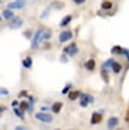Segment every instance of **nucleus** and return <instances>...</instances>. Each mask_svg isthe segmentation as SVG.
<instances>
[{"mask_svg":"<svg viewBox=\"0 0 129 130\" xmlns=\"http://www.w3.org/2000/svg\"><path fill=\"white\" fill-rule=\"evenodd\" d=\"M50 37H51V31L50 30H45V28H38L36 31V34H34V37H33V42H31V47L33 48H37L38 47L40 42L45 41V40H48Z\"/></svg>","mask_w":129,"mask_h":130,"instance_id":"f257e3e1","label":"nucleus"},{"mask_svg":"<svg viewBox=\"0 0 129 130\" xmlns=\"http://www.w3.org/2000/svg\"><path fill=\"white\" fill-rule=\"evenodd\" d=\"M36 119L38 122H43V123H51V122L54 120V117H53L50 113H47V112H37Z\"/></svg>","mask_w":129,"mask_h":130,"instance_id":"f03ea898","label":"nucleus"},{"mask_svg":"<svg viewBox=\"0 0 129 130\" xmlns=\"http://www.w3.org/2000/svg\"><path fill=\"white\" fill-rule=\"evenodd\" d=\"M64 54H65V55H68V57L77 55V54H78V45L72 42L71 45H68V47H65V48H64Z\"/></svg>","mask_w":129,"mask_h":130,"instance_id":"7ed1b4c3","label":"nucleus"},{"mask_svg":"<svg viewBox=\"0 0 129 130\" xmlns=\"http://www.w3.org/2000/svg\"><path fill=\"white\" fill-rule=\"evenodd\" d=\"M80 98H81V102H80L81 107H87V106H88V103L94 102V98L91 96V95H88V93H81V95H80Z\"/></svg>","mask_w":129,"mask_h":130,"instance_id":"20e7f679","label":"nucleus"},{"mask_svg":"<svg viewBox=\"0 0 129 130\" xmlns=\"http://www.w3.org/2000/svg\"><path fill=\"white\" fill-rule=\"evenodd\" d=\"M71 38H72V31H70V30H64V31L58 36V41L60 42H67Z\"/></svg>","mask_w":129,"mask_h":130,"instance_id":"39448f33","label":"nucleus"},{"mask_svg":"<svg viewBox=\"0 0 129 130\" xmlns=\"http://www.w3.org/2000/svg\"><path fill=\"white\" fill-rule=\"evenodd\" d=\"M23 26V19L21 17H13L9 21V27L10 28H20Z\"/></svg>","mask_w":129,"mask_h":130,"instance_id":"423d86ee","label":"nucleus"},{"mask_svg":"<svg viewBox=\"0 0 129 130\" xmlns=\"http://www.w3.org/2000/svg\"><path fill=\"white\" fill-rule=\"evenodd\" d=\"M118 124H119V119H118L116 116H112V117H109V119H108L107 129L108 130H113L116 126H118Z\"/></svg>","mask_w":129,"mask_h":130,"instance_id":"0eeeda50","label":"nucleus"},{"mask_svg":"<svg viewBox=\"0 0 129 130\" xmlns=\"http://www.w3.org/2000/svg\"><path fill=\"white\" fill-rule=\"evenodd\" d=\"M102 122V115L101 112H94L92 116H91V124H97Z\"/></svg>","mask_w":129,"mask_h":130,"instance_id":"6e6552de","label":"nucleus"},{"mask_svg":"<svg viewBox=\"0 0 129 130\" xmlns=\"http://www.w3.org/2000/svg\"><path fill=\"white\" fill-rule=\"evenodd\" d=\"M24 7V2H19V0H16V2H11V3L7 4V9L11 10V9H23Z\"/></svg>","mask_w":129,"mask_h":130,"instance_id":"1a4fd4ad","label":"nucleus"},{"mask_svg":"<svg viewBox=\"0 0 129 130\" xmlns=\"http://www.w3.org/2000/svg\"><path fill=\"white\" fill-rule=\"evenodd\" d=\"M62 109V102H54L51 106V110L54 112V113H60Z\"/></svg>","mask_w":129,"mask_h":130,"instance_id":"9d476101","label":"nucleus"},{"mask_svg":"<svg viewBox=\"0 0 129 130\" xmlns=\"http://www.w3.org/2000/svg\"><path fill=\"white\" fill-rule=\"evenodd\" d=\"M23 67L24 68H31L33 67V59H31V57H26V58L23 59Z\"/></svg>","mask_w":129,"mask_h":130,"instance_id":"9b49d317","label":"nucleus"},{"mask_svg":"<svg viewBox=\"0 0 129 130\" xmlns=\"http://www.w3.org/2000/svg\"><path fill=\"white\" fill-rule=\"evenodd\" d=\"M80 95H81L80 91H72V92H70V93H68V99H70V101H75V99H78V98H80Z\"/></svg>","mask_w":129,"mask_h":130,"instance_id":"f8f14e48","label":"nucleus"},{"mask_svg":"<svg viewBox=\"0 0 129 130\" xmlns=\"http://www.w3.org/2000/svg\"><path fill=\"white\" fill-rule=\"evenodd\" d=\"M112 71L115 72V74H119V72L122 71V65H121L119 62H116V61H115V62L112 64Z\"/></svg>","mask_w":129,"mask_h":130,"instance_id":"ddd939ff","label":"nucleus"},{"mask_svg":"<svg viewBox=\"0 0 129 130\" xmlns=\"http://www.w3.org/2000/svg\"><path fill=\"white\" fill-rule=\"evenodd\" d=\"M85 68H87L88 71H94V68H95V61H94V59H88V61L85 62Z\"/></svg>","mask_w":129,"mask_h":130,"instance_id":"4468645a","label":"nucleus"},{"mask_svg":"<svg viewBox=\"0 0 129 130\" xmlns=\"http://www.w3.org/2000/svg\"><path fill=\"white\" fill-rule=\"evenodd\" d=\"M3 17H4L6 20H11V19L14 17V14H13V11H11V10L6 9V10L3 11Z\"/></svg>","mask_w":129,"mask_h":130,"instance_id":"2eb2a0df","label":"nucleus"},{"mask_svg":"<svg viewBox=\"0 0 129 130\" xmlns=\"http://www.w3.org/2000/svg\"><path fill=\"white\" fill-rule=\"evenodd\" d=\"M113 62H115V59L113 58H109V59H107V61L104 62L102 64V69H105V71H107V68H109V67H112V64Z\"/></svg>","mask_w":129,"mask_h":130,"instance_id":"dca6fc26","label":"nucleus"},{"mask_svg":"<svg viewBox=\"0 0 129 130\" xmlns=\"http://www.w3.org/2000/svg\"><path fill=\"white\" fill-rule=\"evenodd\" d=\"M112 6H113V4L111 3V2L105 0V2H104V3L101 4V9H102V10H111V9H112Z\"/></svg>","mask_w":129,"mask_h":130,"instance_id":"f3484780","label":"nucleus"},{"mask_svg":"<svg viewBox=\"0 0 129 130\" xmlns=\"http://www.w3.org/2000/svg\"><path fill=\"white\" fill-rule=\"evenodd\" d=\"M71 20H72V16H70V14H68V16H65V19H64V20H61L60 26H61V27H65L68 23H70V21H71Z\"/></svg>","mask_w":129,"mask_h":130,"instance_id":"a211bd4d","label":"nucleus"},{"mask_svg":"<svg viewBox=\"0 0 129 130\" xmlns=\"http://www.w3.org/2000/svg\"><path fill=\"white\" fill-rule=\"evenodd\" d=\"M51 7H54V9H62V7H64V3H62V2H53L51 3Z\"/></svg>","mask_w":129,"mask_h":130,"instance_id":"6ab92c4d","label":"nucleus"},{"mask_svg":"<svg viewBox=\"0 0 129 130\" xmlns=\"http://www.w3.org/2000/svg\"><path fill=\"white\" fill-rule=\"evenodd\" d=\"M112 52H113V54H123V52H125V50L121 48V47H113Z\"/></svg>","mask_w":129,"mask_h":130,"instance_id":"aec40b11","label":"nucleus"},{"mask_svg":"<svg viewBox=\"0 0 129 130\" xmlns=\"http://www.w3.org/2000/svg\"><path fill=\"white\" fill-rule=\"evenodd\" d=\"M14 113L20 117V119H24V115H23V110H20L19 107H14Z\"/></svg>","mask_w":129,"mask_h":130,"instance_id":"412c9836","label":"nucleus"},{"mask_svg":"<svg viewBox=\"0 0 129 130\" xmlns=\"http://www.w3.org/2000/svg\"><path fill=\"white\" fill-rule=\"evenodd\" d=\"M71 86H72V85H71V84H68V85H67V86H65V88H64V89H62V91H61V93H62V95H65V93H68V91H70V89H71Z\"/></svg>","mask_w":129,"mask_h":130,"instance_id":"4be33fe9","label":"nucleus"},{"mask_svg":"<svg viewBox=\"0 0 129 130\" xmlns=\"http://www.w3.org/2000/svg\"><path fill=\"white\" fill-rule=\"evenodd\" d=\"M10 92H9V89H6V88H0V95H4V96H6V95H9Z\"/></svg>","mask_w":129,"mask_h":130,"instance_id":"5701e85b","label":"nucleus"},{"mask_svg":"<svg viewBox=\"0 0 129 130\" xmlns=\"http://www.w3.org/2000/svg\"><path fill=\"white\" fill-rule=\"evenodd\" d=\"M19 96H20V98H24V96H29V92H26V91H21V92H20V93H19Z\"/></svg>","mask_w":129,"mask_h":130,"instance_id":"b1692460","label":"nucleus"},{"mask_svg":"<svg viewBox=\"0 0 129 130\" xmlns=\"http://www.w3.org/2000/svg\"><path fill=\"white\" fill-rule=\"evenodd\" d=\"M14 130H29V129H27L26 126H16V129H14Z\"/></svg>","mask_w":129,"mask_h":130,"instance_id":"393cba45","label":"nucleus"},{"mask_svg":"<svg viewBox=\"0 0 129 130\" xmlns=\"http://www.w3.org/2000/svg\"><path fill=\"white\" fill-rule=\"evenodd\" d=\"M11 105H13V107H17V106L20 105V102H17V101H13V102H11Z\"/></svg>","mask_w":129,"mask_h":130,"instance_id":"a878e982","label":"nucleus"},{"mask_svg":"<svg viewBox=\"0 0 129 130\" xmlns=\"http://www.w3.org/2000/svg\"><path fill=\"white\" fill-rule=\"evenodd\" d=\"M72 2H75L77 4H82V3H85V0H72Z\"/></svg>","mask_w":129,"mask_h":130,"instance_id":"bb28decb","label":"nucleus"},{"mask_svg":"<svg viewBox=\"0 0 129 130\" xmlns=\"http://www.w3.org/2000/svg\"><path fill=\"white\" fill-rule=\"evenodd\" d=\"M47 110H48V107H47V106H43L41 107V112H47Z\"/></svg>","mask_w":129,"mask_h":130,"instance_id":"cd10ccee","label":"nucleus"},{"mask_svg":"<svg viewBox=\"0 0 129 130\" xmlns=\"http://www.w3.org/2000/svg\"><path fill=\"white\" fill-rule=\"evenodd\" d=\"M4 109H6V107H4V106H2V105H0V112H4Z\"/></svg>","mask_w":129,"mask_h":130,"instance_id":"c85d7f7f","label":"nucleus"},{"mask_svg":"<svg viewBox=\"0 0 129 130\" xmlns=\"http://www.w3.org/2000/svg\"><path fill=\"white\" fill-rule=\"evenodd\" d=\"M0 19H2V17H0Z\"/></svg>","mask_w":129,"mask_h":130,"instance_id":"c756f323","label":"nucleus"}]
</instances>
